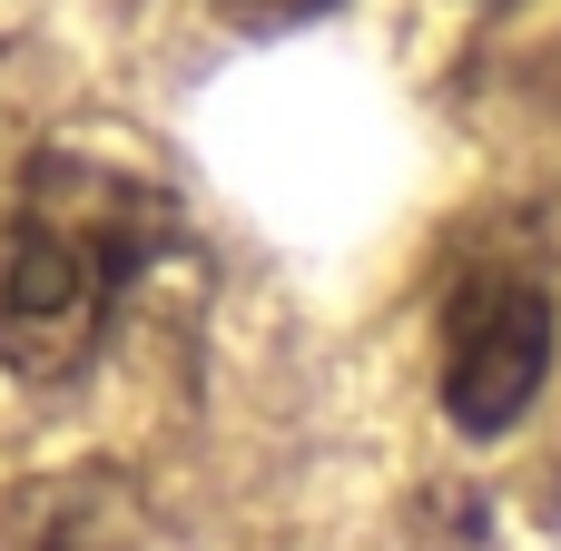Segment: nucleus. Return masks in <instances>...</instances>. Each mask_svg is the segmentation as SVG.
<instances>
[{
  "label": "nucleus",
  "mask_w": 561,
  "mask_h": 551,
  "mask_svg": "<svg viewBox=\"0 0 561 551\" xmlns=\"http://www.w3.org/2000/svg\"><path fill=\"white\" fill-rule=\"evenodd\" d=\"M39 551H69V542H39Z\"/></svg>",
  "instance_id": "nucleus-4"
},
{
  "label": "nucleus",
  "mask_w": 561,
  "mask_h": 551,
  "mask_svg": "<svg viewBox=\"0 0 561 551\" xmlns=\"http://www.w3.org/2000/svg\"><path fill=\"white\" fill-rule=\"evenodd\" d=\"M552 335L561 325H552L542 276H523V266H463L454 296H444V365H434L444 414L473 444L513 434L533 414L542 375H552Z\"/></svg>",
  "instance_id": "nucleus-2"
},
{
  "label": "nucleus",
  "mask_w": 561,
  "mask_h": 551,
  "mask_svg": "<svg viewBox=\"0 0 561 551\" xmlns=\"http://www.w3.org/2000/svg\"><path fill=\"white\" fill-rule=\"evenodd\" d=\"M178 246V197L118 158L49 148L10 187L0 217V365L30 384H69L99 365L128 286Z\"/></svg>",
  "instance_id": "nucleus-1"
},
{
  "label": "nucleus",
  "mask_w": 561,
  "mask_h": 551,
  "mask_svg": "<svg viewBox=\"0 0 561 551\" xmlns=\"http://www.w3.org/2000/svg\"><path fill=\"white\" fill-rule=\"evenodd\" d=\"M237 30H296V20H316V10H335V0H217Z\"/></svg>",
  "instance_id": "nucleus-3"
}]
</instances>
